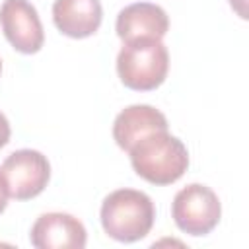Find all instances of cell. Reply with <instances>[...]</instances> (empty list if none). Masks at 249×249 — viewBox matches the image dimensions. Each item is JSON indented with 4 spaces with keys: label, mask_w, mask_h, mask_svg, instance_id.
Returning a JSON list of instances; mask_svg holds the SVG:
<instances>
[{
    "label": "cell",
    "mask_w": 249,
    "mask_h": 249,
    "mask_svg": "<svg viewBox=\"0 0 249 249\" xmlns=\"http://www.w3.org/2000/svg\"><path fill=\"white\" fill-rule=\"evenodd\" d=\"M0 72H2V60H0Z\"/></svg>",
    "instance_id": "5bb4252c"
},
{
    "label": "cell",
    "mask_w": 249,
    "mask_h": 249,
    "mask_svg": "<svg viewBox=\"0 0 249 249\" xmlns=\"http://www.w3.org/2000/svg\"><path fill=\"white\" fill-rule=\"evenodd\" d=\"M29 239L37 249H84L88 233L76 216L66 212H47L35 220Z\"/></svg>",
    "instance_id": "52a82bcc"
},
{
    "label": "cell",
    "mask_w": 249,
    "mask_h": 249,
    "mask_svg": "<svg viewBox=\"0 0 249 249\" xmlns=\"http://www.w3.org/2000/svg\"><path fill=\"white\" fill-rule=\"evenodd\" d=\"M10 134H12L10 123H8L6 115H4V113H0V148H4V146L10 142Z\"/></svg>",
    "instance_id": "8fae6325"
},
{
    "label": "cell",
    "mask_w": 249,
    "mask_h": 249,
    "mask_svg": "<svg viewBox=\"0 0 249 249\" xmlns=\"http://www.w3.org/2000/svg\"><path fill=\"white\" fill-rule=\"evenodd\" d=\"M171 216L181 231L198 237L210 233L218 226L222 204L210 187L191 183L175 195L171 202Z\"/></svg>",
    "instance_id": "277c9868"
},
{
    "label": "cell",
    "mask_w": 249,
    "mask_h": 249,
    "mask_svg": "<svg viewBox=\"0 0 249 249\" xmlns=\"http://www.w3.org/2000/svg\"><path fill=\"white\" fill-rule=\"evenodd\" d=\"M169 70V53L161 39L126 41L117 54V74L134 91H150L163 84Z\"/></svg>",
    "instance_id": "3957f363"
},
{
    "label": "cell",
    "mask_w": 249,
    "mask_h": 249,
    "mask_svg": "<svg viewBox=\"0 0 249 249\" xmlns=\"http://www.w3.org/2000/svg\"><path fill=\"white\" fill-rule=\"evenodd\" d=\"M6 204H8V189H6V185L0 177V214L6 210Z\"/></svg>",
    "instance_id": "7c38bea8"
},
{
    "label": "cell",
    "mask_w": 249,
    "mask_h": 249,
    "mask_svg": "<svg viewBox=\"0 0 249 249\" xmlns=\"http://www.w3.org/2000/svg\"><path fill=\"white\" fill-rule=\"evenodd\" d=\"M132 169L152 185H171L189 167L187 146L167 130H156L136 140L130 150Z\"/></svg>",
    "instance_id": "6da1fadb"
},
{
    "label": "cell",
    "mask_w": 249,
    "mask_h": 249,
    "mask_svg": "<svg viewBox=\"0 0 249 249\" xmlns=\"http://www.w3.org/2000/svg\"><path fill=\"white\" fill-rule=\"evenodd\" d=\"M230 4H231V8L245 19L247 18V10H245V0H230Z\"/></svg>",
    "instance_id": "4fadbf2b"
},
{
    "label": "cell",
    "mask_w": 249,
    "mask_h": 249,
    "mask_svg": "<svg viewBox=\"0 0 249 249\" xmlns=\"http://www.w3.org/2000/svg\"><path fill=\"white\" fill-rule=\"evenodd\" d=\"M103 19L99 0H54L53 21L62 35L84 39L93 35Z\"/></svg>",
    "instance_id": "9c48e42d"
},
{
    "label": "cell",
    "mask_w": 249,
    "mask_h": 249,
    "mask_svg": "<svg viewBox=\"0 0 249 249\" xmlns=\"http://www.w3.org/2000/svg\"><path fill=\"white\" fill-rule=\"evenodd\" d=\"M0 177L8 189V196L29 200L45 191L51 179V163L37 150H16L2 161Z\"/></svg>",
    "instance_id": "5b68a950"
},
{
    "label": "cell",
    "mask_w": 249,
    "mask_h": 249,
    "mask_svg": "<svg viewBox=\"0 0 249 249\" xmlns=\"http://www.w3.org/2000/svg\"><path fill=\"white\" fill-rule=\"evenodd\" d=\"M156 130H167V119L152 105H128L113 123V138L124 152H128L136 140Z\"/></svg>",
    "instance_id": "30bf717a"
},
{
    "label": "cell",
    "mask_w": 249,
    "mask_h": 249,
    "mask_svg": "<svg viewBox=\"0 0 249 249\" xmlns=\"http://www.w3.org/2000/svg\"><path fill=\"white\" fill-rule=\"evenodd\" d=\"M101 226L105 233L123 243L144 239L156 220L152 198L136 189H117L103 198Z\"/></svg>",
    "instance_id": "7a4b0ae2"
},
{
    "label": "cell",
    "mask_w": 249,
    "mask_h": 249,
    "mask_svg": "<svg viewBox=\"0 0 249 249\" xmlns=\"http://www.w3.org/2000/svg\"><path fill=\"white\" fill-rule=\"evenodd\" d=\"M0 25L8 43L23 53H39L45 41L43 23L35 6L27 0H4L0 6Z\"/></svg>",
    "instance_id": "8992f818"
},
{
    "label": "cell",
    "mask_w": 249,
    "mask_h": 249,
    "mask_svg": "<svg viewBox=\"0 0 249 249\" xmlns=\"http://www.w3.org/2000/svg\"><path fill=\"white\" fill-rule=\"evenodd\" d=\"M115 29L124 43L134 39H161L169 29V18L158 4L134 2L119 12Z\"/></svg>",
    "instance_id": "ba28073f"
}]
</instances>
